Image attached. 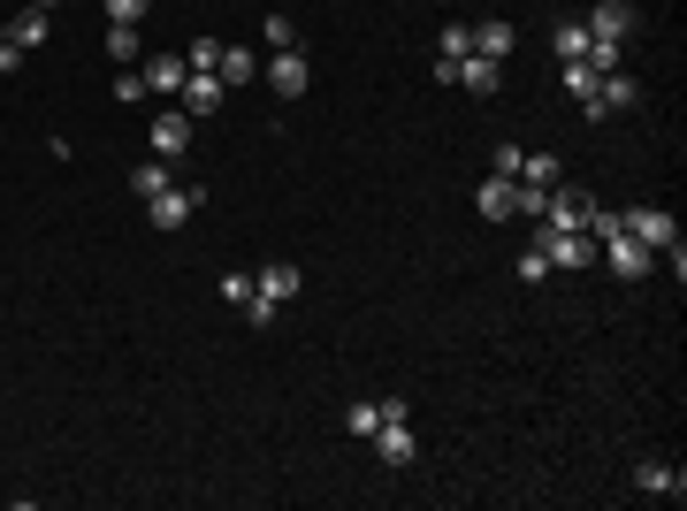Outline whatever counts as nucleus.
<instances>
[{
	"instance_id": "1",
	"label": "nucleus",
	"mask_w": 687,
	"mask_h": 511,
	"mask_svg": "<svg viewBox=\"0 0 687 511\" xmlns=\"http://www.w3.org/2000/svg\"><path fill=\"white\" fill-rule=\"evenodd\" d=\"M619 229H627V237H642L650 252H665V260H673V275L687 268V252H680V222H673L665 206H627V214H619Z\"/></svg>"
},
{
	"instance_id": "2",
	"label": "nucleus",
	"mask_w": 687,
	"mask_h": 511,
	"mask_svg": "<svg viewBox=\"0 0 687 511\" xmlns=\"http://www.w3.org/2000/svg\"><path fill=\"white\" fill-rule=\"evenodd\" d=\"M596 260H611V275H619V283H642V275L657 268V252H650L642 237H627V229H611V237H596Z\"/></svg>"
},
{
	"instance_id": "3",
	"label": "nucleus",
	"mask_w": 687,
	"mask_h": 511,
	"mask_svg": "<svg viewBox=\"0 0 687 511\" xmlns=\"http://www.w3.org/2000/svg\"><path fill=\"white\" fill-rule=\"evenodd\" d=\"M260 77H268V92H275V100H306L314 61H306L299 46H283V54H268V61H260Z\"/></svg>"
},
{
	"instance_id": "4",
	"label": "nucleus",
	"mask_w": 687,
	"mask_h": 511,
	"mask_svg": "<svg viewBox=\"0 0 687 511\" xmlns=\"http://www.w3.org/2000/svg\"><path fill=\"white\" fill-rule=\"evenodd\" d=\"M588 214H596V198H588L581 183H550V198H542V229H588Z\"/></svg>"
},
{
	"instance_id": "5",
	"label": "nucleus",
	"mask_w": 687,
	"mask_h": 511,
	"mask_svg": "<svg viewBox=\"0 0 687 511\" xmlns=\"http://www.w3.org/2000/svg\"><path fill=\"white\" fill-rule=\"evenodd\" d=\"M199 206H206V191H199V183H169L161 198H146V222H154V229H183Z\"/></svg>"
},
{
	"instance_id": "6",
	"label": "nucleus",
	"mask_w": 687,
	"mask_h": 511,
	"mask_svg": "<svg viewBox=\"0 0 687 511\" xmlns=\"http://www.w3.org/2000/svg\"><path fill=\"white\" fill-rule=\"evenodd\" d=\"M534 245L550 252V268H558V275H573V268H588V260H596V237H588V229H542Z\"/></svg>"
},
{
	"instance_id": "7",
	"label": "nucleus",
	"mask_w": 687,
	"mask_h": 511,
	"mask_svg": "<svg viewBox=\"0 0 687 511\" xmlns=\"http://www.w3.org/2000/svg\"><path fill=\"white\" fill-rule=\"evenodd\" d=\"M634 23H642L634 0H596V8H588V38H604V46H627Z\"/></svg>"
},
{
	"instance_id": "8",
	"label": "nucleus",
	"mask_w": 687,
	"mask_h": 511,
	"mask_svg": "<svg viewBox=\"0 0 687 511\" xmlns=\"http://www.w3.org/2000/svg\"><path fill=\"white\" fill-rule=\"evenodd\" d=\"M222 100H229V84H222L214 69H183V115H191V123H206Z\"/></svg>"
},
{
	"instance_id": "9",
	"label": "nucleus",
	"mask_w": 687,
	"mask_h": 511,
	"mask_svg": "<svg viewBox=\"0 0 687 511\" xmlns=\"http://www.w3.org/2000/svg\"><path fill=\"white\" fill-rule=\"evenodd\" d=\"M634 489H642V497H657V504H665V497L680 504V497H687V474L673 466V458H642V466H634Z\"/></svg>"
},
{
	"instance_id": "10",
	"label": "nucleus",
	"mask_w": 687,
	"mask_h": 511,
	"mask_svg": "<svg viewBox=\"0 0 687 511\" xmlns=\"http://www.w3.org/2000/svg\"><path fill=\"white\" fill-rule=\"evenodd\" d=\"M367 443L382 451V466H413V458H420V435H413V420H382Z\"/></svg>"
},
{
	"instance_id": "11",
	"label": "nucleus",
	"mask_w": 687,
	"mask_h": 511,
	"mask_svg": "<svg viewBox=\"0 0 687 511\" xmlns=\"http://www.w3.org/2000/svg\"><path fill=\"white\" fill-rule=\"evenodd\" d=\"M252 291H260V298H268V306H291V298H299V291H306V275H299V268H291V260H268V268H260V275H252Z\"/></svg>"
},
{
	"instance_id": "12",
	"label": "nucleus",
	"mask_w": 687,
	"mask_h": 511,
	"mask_svg": "<svg viewBox=\"0 0 687 511\" xmlns=\"http://www.w3.org/2000/svg\"><path fill=\"white\" fill-rule=\"evenodd\" d=\"M596 84H604V69H588V61H565V92L581 100V115H588V123H604V100H596Z\"/></svg>"
},
{
	"instance_id": "13",
	"label": "nucleus",
	"mask_w": 687,
	"mask_h": 511,
	"mask_svg": "<svg viewBox=\"0 0 687 511\" xmlns=\"http://www.w3.org/2000/svg\"><path fill=\"white\" fill-rule=\"evenodd\" d=\"M596 100H604V123H611V115H627V107H642V84H634L627 69H604V84H596Z\"/></svg>"
},
{
	"instance_id": "14",
	"label": "nucleus",
	"mask_w": 687,
	"mask_h": 511,
	"mask_svg": "<svg viewBox=\"0 0 687 511\" xmlns=\"http://www.w3.org/2000/svg\"><path fill=\"white\" fill-rule=\"evenodd\" d=\"M183 146H191V115L176 107V115L154 123V161H183Z\"/></svg>"
},
{
	"instance_id": "15",
	"label": "nucleus",
	"mask_w": 687,
	"mask_h": 511,
	"mask_svg": "<svg viewBox=\"0 0 687 511\" xmlns=\"http://www.w3.org/2000/svg\"><path fill=\"white\" fill-rule=\"evenodd\" d=\"M451 84H466V92H474V100H489V92H497V84H505V61H482V54H466V61H459V77H451Z\"/></svg>"
},
{
	"instance_id": "16",
	"label": "nucleus",
	"mask_w": 687,
	"mask_h": 511,
	"mask_svg": "<svg viewBox=\"0 0 687 511\" xmlns=\"http://www.w3.org/2000/svg\"><path fill=\"white\" fill-rule=\"evenodd\" d=\"M513 46H519V31L505 23V15H489V23H474V54H482V61H505Z\"/></svg>"
},
{
	"instance_id": "17",
	"label": "nucleus",
	"mask_w": 687,
	"mask_h": 511,
	"mask_svg": "<svg viewBox=\"0 0 687 511\" xmlns=\"http://www.w3.org/2000/svg\"><path fill=\"white\" fill-rule=\"evenodd\" d=\"M474 214H482V222H513V175H489V183L474 191Z\"/></svg>"
},
{
	"instance_id": "18",
	"label": "nucleus",
	"mask_w": 687,
	"mask_h": 511,
	"mask_svg": "<svg viewBox=\"0 0 687 511\" xmlns=\"http://www.w3.org/2000/svg\"><path fill=\"white\" fill-rule=\"evenodd\" d=\"M146 92H183V54H146Z\"/></svg>"
},
{
	"instance_id": "19",
	"label": "nucleus",
	"mask_w": 687,
	"mask_h": 511,
	"mask_svg": "<svg viewBox=\"0 0 687 511\" xmlns=\"http://www.w3.org/2000/svg\"><path fill=\"white\" fill-rule=\"evenodd\" d=\"M8 38H15L23 54H38V46H46V8H31V0H23V8H15V23H8Z\"/></svg>"
},
{
	"instance_id": "20",
	"label": "nucleus",
	"mask_w": 687,
	"mask_h": 511,
	"mask_svg": "<svg viewBox=\"0 0 687 511\" xmlns=\"http://www.w3.org/2000/svg\"><path fill=\"white\" fill-rule=\"evenodd\" d=\"M214 77H222V84L237 92V84H252V77H260V61H252L245 46H222V61H214Z\"/></svg>"
},
{
	"instance_id": "21",
	"label": "nucleus",
	"mask_w": 687,
	"mask_h": 511,
	"mask_svg": "<svg viewBox=\"0 0 687 511\" xmlns=\"http://www.w3.org/2000/svg\"><path fill=\"white\" fill-rule=\"evenodd\" d=\"M108 61H146V38H138V23H108Z\"/></svg>"
},
{
	"instance_id": "22",
	"label": "nucleus",
	"mask_w": 687,
	"mask_h": 511,
	"mask_svg": "<svg viewBox=\"0 0 687 511\" xmlns=\"http://www.w3.org/2000/svg\"><path fill=\"white\" fill-rule=\"evenodd\" d=\"M513 183H534V191H550L558 183V154H519V175Z\"/></svg>"
},
{
	"instance_id": "23",
	"label": "nucleus",
	"mask_w": 687,
	"mask_h": 511,
	"mask_svg": "<svg viewBox=\"0 0 687 511\" xmlns=\"http://www.w3.org/2000/svg\"><path fill=\"white\" fill-rule=\"evenodd\" d=\"M169 183H176L169 161H138V169H131V191H138V198H161Z\"/></svg>"
},
{
	"instance_id": "24",
	"label": "nucleus",
	"mask_w": 687,
	"mask_h": 511,
	"mask_svg": "<svg viewBox=\"0 0 687 511\" xmlns=\"http://www.w3.org/2000/svg\"><path fill=\"white\" fill-rule=\"evenodd\" d=\"M474 54V23H443V38H436V61H466Z\"/></svg>"
},
{
	"instance_id": "25",
	"label": "nucleus",
	"mask_w": 687,
	"mask_h": 511,
	"mask_svg": "<svg viewBox=\"0 0 687 511\" xmlns=\"http://www.w3.org/2000/svg\"><path fill=\"white\" fill-rule=\"evenodd\" d=\"M550 46H558V61H581L596 38H588V23H558V31H550Z\"/></svg>"
},
{
	"instance_id": "26",
	"label": "nucleus",
	"mask_w": 687,
	"mask_h": 511,
	"mask_svg": "<svg viewBox=\"0 0 687 511\" xmlns=\"http://www.w3.org/2000/svg\"><path fill=\"white\" fill-rule=\"evenodd\" d=\"M374 428H382V405H374V397H359V405H344V435H359V443H367Z\"/></svg>"
},
{
	"instance_id": "27",
	"label": "nucleus",
	"mask_w": 687,
	"mask_h": 511,
	"mask_svg": "<svg viewBox=\"0 0 687 511\" xmlns=\"http://www.w3.org/2000/svg\"><path fill=\"white\" fill-rule=\"evenodd\" d=\"M214 61H222V38H191L183 46V69H214Z\"/></svg>"
},
{
	"instance_id": "28",
	"label": "nucleus",
	"mask_w": 687,
	"mask_h": 511,
	"mask_svg": "<svg viewBox=\"0 0 687 511\" xmlns=\"http://www.w3.org/2000/svg\"><path fill=\"white\" fill-rule=\"evenodd\" d=\"M519 283H550V252H542V245L519 252Z\"/></svg>"
},
{
	"instance_id": "29",
	"label": "nucleus",
	"mask_w": 687,
	"mask_h": 511,
	"mask_svg": "<svg viewBox=\"0 0 687 511\" xmlns=\"http://www.w3.org/2000/svg\"><path fill=\"white\" fill-rule=\"evenodd\" d=\"M283 46H299V31H291V15H268V54H283Z\"/></svg>"
},
{
	"instance_id": "30",
	"label": "nucleus",
	"mask_w": 687,
	"mask_h": 511,
	"mask_svg": "<svg viewBox=\"0 0 687 511\" xmlns=\"http://www.w3.org/2000/svg\"><path fill=\"white\" fill-rule=\"evenodd\" d=\"M222 298H229V306H245V298H252V275H245V268H229V275H222Z\"/></svg>"
},
{
	"instance_id": "31",
	"label": "nucleus",
	"mask_w": 687,
	"mask_h": 511,
	"mask_svg": "<svg viewBox=\"0 0 687 511\" xmlns=\"http://www.w3.org/2000/svg\"><path fill=\"white\" fill-rule=\"evenodd\" d=\"M154 0H108V23H146Z\"/></svg>"
},
{
	"instance_id": "32",
	"label": "nucleus",
	"mask_w": 687,
	"mask_h": 511,
	"mask_svg": "<svg viewBox=\"0 0 687 511\" xmlns=\"http://www.w3.org/2000/svg\"><path fill=\"white\" fill-rule=\"evenodd\" d=\"M115 100H123V107H131V100H146V77H138V69H123V77H115Z\"/></svg>"
},
{
	"instance_id": "33",
	"label": "nucleus",
	"mask_w": 687,
	"mask_h": 511,
	"mask_svg": "<svg viewBox=\"0 0 687 511\" xmlns=\"http://www.w3.org/2000/svg\"><path fill=\"white\" fill-rule=\"evenodd\" d=\"M31 8H46V15H54V8H61V0H31Z\"/></svg>"
},
{
	"instance_id": "34",
	"label": "nucleus",
	"mask_w": 687,
	"mask_h": 511,
	"mask_svg": "<svg viewBox=\"0 0 687 511\" xmlns=\"http://www.w3.org/2000/svg\"><path fill=\"white\" fill-rule=\"evenodd\" d=\"M0 46H8V23H0Z\"/></svg>"
}]
</instances>
